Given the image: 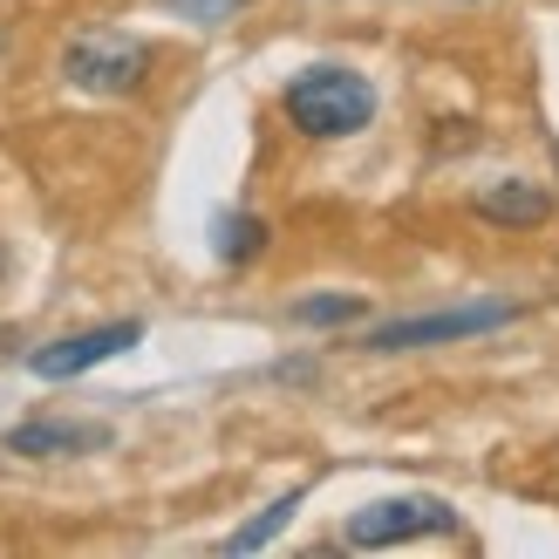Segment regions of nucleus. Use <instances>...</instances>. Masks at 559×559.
Here are the masks:
<instances>
[{
	"label": "nucleus",
	"instance_id": "1",
	"mask_svg": "<svg viewBox=\"0 0 559 559\" xmlns=\"http://www.w3.org/2000/svg\"><path fill=\"white\" fill-rule=\"evenodd\" d=\"M287 117H294V130L300 136H321V144H334V136H355L361 123L376 117V90H369V75H355V69H334V62H321V69H300L294 82H287Z\"/></svg>",
	"mask_w": 559,
	"mask_h": 559
},
{
	"label": "nucleus",
	"instance_id": "2",
	"mask_svg": "<svg viewBox=\"0 0 559 559\" xmlns=\"http://www.w3.org/2000/svg\"><path fill=\"white\" fill-rule=\"evenodd\" d=\"M144 69H151V48L130 35H82L62 55V75L90 96H130L144 82Z\"/></svg>",
	"mask_w": 559,
	"mask_h": 559
},
{
	"label": "nucleus",
	"instance_id": "3",
	"mask_svg": "<svg viewBox=\"0 0 559 559\" xmlns=\"http://www.w3.org/2000/svg\"><path fill=\"white\" fill-rule=\"evenodd\" d=\"M519 307L512 300H485V307H443V314H409V321H389L369 334L376 355H403V348H430V342H464V334H491V328H512Z\"/></svg>",
	"mask_w": 559,
	"mask_h": 559
},
{
	"label": "nucleus",
	"instance_id": "4",
	"mask_svg": "<svg viewBox=\"0 0 559 559\" xmlns=\"http://www.w3.org/2000/svg\"><path fill=\"white\" fill-rule=\"evenodd\" d=\"M457 525V512L443 506V498H382V506H361L355 519H348V546H361V552H376V546H403V539H424V533H451Z\"/></svg>",
	"mask_w": 559,
	"mask_h": 559
},
{
	"label": "nucleus",
	"instance_id": "5",
	"mask_svg": "<svg viewBox=\"0 0 559 559\" xmlns=\"http://www.w3.org/2000/svg\"><path fill=\"white\" fill-rule=\"evenodd\" d=\"M136 342H144V321H109V328H82V334H62V342L35 348V355H27V369H35L41 382H69V376L96 369V361L123 355V348H136Z\"/></svg>",
	"mask_w": 559,
	"mask_h": 559
},
{
	"label": "nucleus",
	"instance_id": "6",
	"mask_svg": "<svg viewBox=\"0 0 559 559\" xmlns=\"http://www.w3.org/2000/svg\"><path fill=\"white\" fill-rule=\"evenodd\" d=\"M478 218H491V226H546L552 191L533 185V178H498V185L478 191Z\"/></svg>",
	"mask_w": 559,
	"mask_h": 559
},
{
	"label": "nucleus",
	"instance_id": "7",
	"mask_svg": "<svg viewBox=\"0 0 559 559\" xmlns=\"http://www.w3.org/2000/svg\"><path fill=\"white\" fill-rule=\"evenodd\" d=\"M8 443L21 457H75V451H103L109 430L103 424H21Z\"/></svg>",
	"mask_w": 559,
	"mask_h": 559
},
{
	"label": "nucleus",
	"instance_id": "8",
	"mask_svg": "<svg viewBox=\"0 0 559 559\" xmlns=\"http://www.w3.org/2000/svg\"><path fill=\"white\" fill-rule=\"evenodd\" d=\"M300 498H307L300 485H294V491H280V498H273V506H266V512H260L253 525H239V533L226 539V552H260V546H266V539L280 533V525H287V519L300 512Z\"/></svg>",
	"mask_w": 559,
	"mask_h": 559
},
{
	"label": "nucleus",
	"instance_id": "9",
	"mask_svg": "<svg viewBox=\"0 0 559 559\" xmlns=\"http://www.w3.org/2000/svg\"><path fill=\"white\" fill-rule=\"evenodd\" d=\"M260 246H266V226H260V218H218V260H226V266L253 260Z\"/></svg>",
	"mask_w": 559,
	"mask_h": 559
},
{
	"label": "nucleus",
	"instance_id": "10",
	"mask_svg": "<svg viewBox=\"0 0 559 559\" xmlns=\"http://www.w3.org/2000/svg\"><path fill=\"white\" fill-rule=\"evenodd\" d=\"M355 314H361V294H321V300H300L294 307V321H307V328H342Z\"/></svg>",
	"mask_w": 559,
	"mask_h": 559
},
{
	"label": "nucleus",
	"instance_id": "11",
	"mask_svg": "<svg viewBox=\"0 0 559 559\" xmlns=\"http://www.w3.org/2000/svg\"><path fill=\"white\" fill-rule=\"evenodd\" d=\"M171 14H185V21H199V27H218V21H233L246 0H164Z\"/></svg>",
	"mask_w": 559,
	"mask_h": 559
},
{
	"label": "nucleus",
	"instance_id": "12",
	"mask_svg": "<svg viewBox=\"0 0 559 559\" xmlns=\"http://www.w3.org/2000/svg\"><path fill=\"white\" fill-rule=\"evenodd\" d=\"M0 280H8V246H0Z\"/></svg>",
	"mask_w": 559,
	"mask_h": 559
}]
</instances>
